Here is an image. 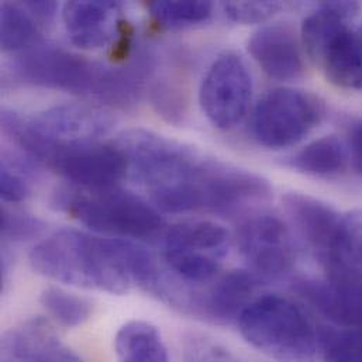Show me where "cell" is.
Listing matches in <instances>:
<instances>
[{"label": "cell", "mask_w": 362, "mask_h": 362, "mask_svg": "<svg viewBox=\"0 0 362 362\" xmlns=\"http://www.w3.org/2000/svg\"><path fill=\"white\" fill-rule=\"evenodd\" d=\"M28 259L33 269L48 279L112 295H124L137 286L150 292L160 275L156 259L140 244L74 228L41 240Z\"/></svg>", "instance_id": "obj_1"}, {"label": "cell", "mask_w": 362, "mask_h": 362, "mask_svg": "<svg viewBox=\"0 0 362 362\" xmlns=\"http://www.w3.org/2000/svg\"><path fill=\"white\" fill-rule=\"evenodd\" d=\"M262 177L207 157L187 147L150 187L154 206L164 213L234 214L271 197Z\"/></svg>", "instance_id": "obj_2"}, {"label": "cell", "mask_w": 362, "mask_h": 362, "mask_svg": "<svg viewBox=\"0 0 362 362\" xmlns=\"http://www.w3.org/2000/svg\"><path fill=\"white\" fill-rule=\"evenodd\" d=\"M10 71L24 85L93 98L119 109L139 102L144 82L136 66L109 68L59 47L35 45L18 52Z\"/></svg>", "instance_id": "obj_3"}, {"label": "cell", "mask_w": 362, "mask_h": 362, "mask_svg": "<svg viewBox=\"0 0 362 362\" xmlns=\"http://www.w3.org/2000/svg\"><path fill=\"white\" fill-rule=\"evenodd\" d=\"M52 204L106 237L151 240L167 230L165 220L156 206L117 186L103 189L71 186L58 190Z\"/></svg>", "instance_id": "obj_4"}, {"label": "cell", "mask_w": 362, "mask_h": 362, "mask_svg": "<svg viewBox=\"0 0 362 362\" xmlns=\"http://www.w3.org/2000/svg\"><path fill=\"white\" fill-rule=\"evenodd\" d=\"M237 325L250 346L275 361L316 362L319 357L317 327L289 298H255Z\"/></svg>", "instance_id": "obj_5"}, {"label": "cell", "mask_w": 362, "mask_h": 362, "mask_svg": "<svg viewBox=\"0 0 362 362\" xmlns=\"http://www.w3.org/2000/svg\"><path fill=\"white\" fill-rule=\"evenodd\" d=\"M113 126L110 112L90 103H65L31 117L1 112L3 133L34 161L51 146L99 141Z\"/></svg>", "instance_id": "obj_6"}, {"label": "cell", "mask_w": 362, "mask_h": 362, "mask_svg": "<svg viewBox=\"0 0 362 362\" xmlns=\"http://www.w3.org/2000/svg\"><path fill=\"white\" fill-rule=\"evenodd\" d=\"M230 241L228 230L216 221H182L163 234L164 262L182 284L207 285L221 275Z\"/></svg>", "instance_id": "obj_7"}, {"label": "cell", "mask_w": 362, "mask_h": 362, "mask_svg": "<svg viewBox=\"0 0 362 362\" xmlns=\"http://www.w3.org/2000/svg\"><path fill=\"white\" fill-rule=\"evenodd\" d=\"M325 103L319 96L292 88L265 93L252 115L254 139L271 150H282L302 141L323 120Z\"/></svg>", "instance_id": "obj_8"}, {"label": "cell", "mask_w": 362, "mask_h": 362, "mask_svg": "<svg viewBox=\"0 0 362 362\" xmlns=\"http://www.w3.org/2000/svg\"><path fill=\"white\" fill-rule=\"evenodd\" d=\"M72 186L103 189L117 186L129 171V164L116 144L100 141L57 144L44 150L37 160Z\"/></svg>", "instance_id": "obj_9"}, {"label": "cell", "mask_w": 362, "mask_h": 362, "mask_svg": "<svg viewBox=\"0 0 362 362\" xmlns=\"http://www.w3.org/2000/svg\"><path fill=\"white\" fill-rule=\"evenodd\" d=\"M284 206L299 234L323 265L326 278L360 271L341 257L343 214L332 204L300 192H289L284 196Z\"/></svg>", "instance_id": "obj_10"}, {"label": "cell", "mask_w": 362, "mask_h": 362, "mask_svg": "<svg viewBox=\"0 0 362 362\" xmlns=\"http://www.w3.org/2000/svg\"><path fill=\"white\" fill-rule=\"evenodd\" d=\"M252 99V78L235 54L220 55L207 69L199 102L207 120L220 130H231L247 116Z\"/></svg>", "instance_id": "obj_11"}, {"label": "cell", "mask_w": 362, "mask_h": 362, "mask_svg": "<svg viewBox=\"0 0 362 362\" xmlns=\"http://www.w3.org/2000/svg\"><path fill=\"white\" fill-rule=\"evenodd\" d=\"M241 257L261 282L286 276L295 267L296 250L282 218L261 213L247 217L237 230Z\"/></svg>", "instance_id": "obj_12"}, {"label": "cell", "mask_w": 362, "mask_h": 362, "mask_svg": "<svg viewBox=\"0 0 362 362\" xmlns=\"http://www.w3.org/2000/svg\"><path fill=\"white\" fill-rule=\"evenodd\" d=\"M293 289L333 326L362 333V272L326 281L303 279Z\"/></svg>", "instance_id": "obj_13"}, {"label": "cell", "mask_w": 362, "mask_h": 362, "mask_svg": "<svg viewBox=\"0 0 362 362\" xmlns=\"http://www.w3.org/2000/svg\"><path fill=\"white\" fill-rule=\"evenodd\" d=\"M248 52L272 79L295 81L303 75L299 40L289 24L275 23L257 30L248 40Z\"/></svg>", "instance_id": "obj_14"}, {"label": "cell", "mask_w": 362, "mask_h": 362, "mask_svg": "<svg viewBox=\"0 0 362 362\" xmlns=\"http://www.w3.org/2000/svg\"><path fill=\"white\" fill-rule=\"evenodd\" d=\"M1 362H82L52 326L40 317L11 327L1 337Z\"/></svg>", "instance_id": "obj_15"}, {"label": "cell", "mask_w": 362, "mask_h": 362, "mask_svg": "<svg viewBox=\"0 0 362 362\" xmlns=\"http://www.w3.org/2000/svg\"><path fill=\"white\" fill-rule=\"evenodd\" d=\"M120 4L116 1H66L62 20L71 41L83 49L106 47L119 33Z\"/></svg>", "instance_id": "obj_16"}, {"label": "cell", "mask_w": 362, "mask_h": 362, "mask_svg": "<svg viewBox=\"0 0 362 362\" xmlns=\"http://www.w3.org/2000/svg\"><path fill=\"white\" fill-rule=\"evenodd\" d=\"M336 86L362 90V37L349 24L337 28L310 58Z\"/></svg>", "instance_id": "obj_17"}, {"label": "cell", "mask_w": 362, "mask_h": 362, "mask_svg": "<svg viewBox=\"0 0 362 362\" xmlns=\"http://www.w3.org/2000/svg\"><path fill=\"white\" fill-rule=\"evenodd\" d=\"M115 353L117 362H170L161 332L144 320H132L119 329Z\"/></svg>", "instance_id": "obj_18"}, {"label": "cell", "mask_w": 362, "mask_h": 362, "mask_svg": "<svg viewBox=\"0 0 362 362\" xmlns=\"http://www.w3.org/2000/svg\"><path fill=\"white\" fill-rule=\"evenodd\" d=\"M349 153L343 141L336 136H326L302 148L291 161V165L309 177L334 178L344 173Z\"/></svg>", "instance_id": "obj_19"}, {"label": "cell", "mask_w": 362, "mask_h": 362, "mask_svg": "<svg viewBox=\"0 0 362 362\" xmlns=\"http://www.w3.org/2000/svg\"><path fill=\"white\" fill-rule=\"evenodd\" d=\"M1 49L23 52L38 45L40 33L37 21L23 4L3 3L0 7Z\"/></svg>", "instance_id": "obj_20"}, {"label": "cell", "mask_w": 362, "mask_h": 362, "mask_svg": "<svg viewBox=\"0 0 362 362\" xmlns=\"http://www.w3.org/2000/svg\"><path fill=\"white\" fill-rule=\"evenodd\" d=\"M40 302L48 316L66 329L82 326L90 319L93 312L90 300L55 286L44 289Z\"/></svg>", "instance_id": "obj_21"}, {"label": "cell", "mask_w": 362, "mask_h": 362, "mask_svg": "<svg viewBox=\"0 0 362 362\" xmlns=\"http://www.w3.org/2000/svg\"><path fill=\"white\" fill-rule=\"evenodd\" d=\"M319 356L323 362H362V333L336 326H320Z\"/></svg>", "instance_id": "obj_22"}, {"label": "cell", "mask_w": 362, "mask_h": 362, "mask_svg": "<svg viewBox=\"0 0 362 362\" xmlns=\"http://www.w3.org/2000/svg\"><path fill=\"white\" fill-rule=\"evenodd\" d=\"M148 10L161 25L177 28L207 21L213 13V4L210 1H153Z\"/></svg>", "instance_id": "obj_23"}, {"label": "cell", "mask_w": 362, "mask_h": 362, "mask_svg": "<svg viewBox=\"0 0 362 362\" xmlns=\"http://www.w3.org/2000/svg\"><path fill=\"white\" fill-rule=\"evenodd\" d=\"M47 224L44 220L35 217L34 214L10 209L7 206L1 207L0 213V233L3 243H25L44 235Z\"/></svg>", "instance_id": "obj_24"}, {"label": "cell", "mask_w": 362, "mask_h": 362, "mask_svg": "<svg viewBox=\"0 0 362 362\" xmlns=\"http://www.w3.org/2000/svg\"><path fill=\"white\" fill-rule=\"evenodd\" d=\"M182 362H240V360L217 340L199 333L185 337Z\"/></svg>", "instance_id": "obj_25"}, {"label": "cell", "mask_w": 362, "mask_h": 362, "mask_svg": "<svg viewBox=\"0 0 362 362\" xmlns=\"http://www.w3.org/2000/svg\"><path fill=\"white\" fill-rule=\"evenodd\" d=\"M282 8L279 1H226L223 11L228 20L238 24L267 21Z\"/></svg>", "instance_id": "obj_26"}, {"label": "cell", "mask_w": 362, "mask_h": 362, "mask_svg": "<svg viewBox=\"0 0 362 362\" xmlns=\"http://www.w3.org/2000/svg\"><path fill=\"white\" fill-rule=\"evenodd\" d=\"M31 194V186L23 165H13L4 158L0 168V196L6 203H21Z\"/></svg>", "instance_id": "obj_27"}, {"label": "cell", "mask_w": 362, "mask_h": 362, "mask_svg": "<svg viewBox=\"0 0 362 362\" xmlns=\"http://www.w3.org/2000/svg\"><path fill=\"white\" fill-rule=\"evenodd\" d=\"M341 251L344 258L357 269H362V210L343 214Z\"/></svg>", "instance_id": "obj_28"}, {"label": "cell", "mask_w": 362, "mask_h": 362, "mask_svg": "<svg viewBox=\"0 0 362 362\" xmlns=\"http://www.w3.org/2000/svg\"><path fill=\"white\" fill-rule=\"evenodd\" d=\"M153 105L156 106L157 112L165 117L168 122L178 123L185 116L186 100L183 92L177 86L168 83H158L151 93Z\"/></svg>", "instance_id": "obj_29"}, {"label": "cell", "mask_w": 362, "mask_h": 362, "mask_svg": "<svg viewBox=\"0 0 362 362\" xmlns=\"http://www.w3.org/2000/svg\"><path fill=\"white\" fill-rule=\"evenodd\" d=\"M349 157L354 171L362 178V120L354 123L350 130Z\"/></svg>", "instance_id": "obj_30"}, {"label": "cell", "mask_w": 362, "mask_h": 362, "mask_svg": "<svg viewBox=\"0 0 362 362\" xmlns=\"http://www.w3.org/2000/svg\"><path fill=\"white\" fill-rule=\"evenodd\" d=\"M23 6L35 21L42 24L51 23L58 10V4L55 1H27Z\"/></svg>", "instance_id": "obj_31"}, {"label": "cell", "mask_w": 362, "mask_h": 362, "mask_svg": "<svg viewBox=\"0 0 362 362\" xmlns=\"http://www.w3.org/2000/svg\"><path fill=\"white\" fill-rule=\"evenodd\" d=\"M325 4L346 20L357 16L361 10V4L358 1H325Z\"/></svg>", "instance_id": "obj_32"}]
</instances>
